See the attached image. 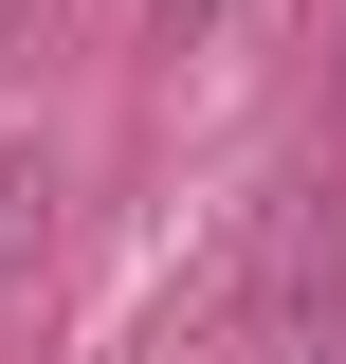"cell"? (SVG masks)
<instances>
[{"mask_svg":"<svg viewBox=\"0 0 346 364\" xmlns=\"http://www.w3.org/2000/svg\"><path fill=\"white\" fill-rule=\"evenodd\" d=\"M310 364H328V346H310Z\"/></svg>","mask_w":346,"mask_h":364,"instance_id":"7a4b0ae2","label":"cell"},{"mask_svg":"<svg viewBox=\"0 0 346 364\" xmlns=\"http://www.w3.org/2000/svg\"><path fill=\"white\" fill-rule=\"evenodd\" d=\"M182 18H219V0H164V37H182Z\"/></svg>","mask_w":346,"mask_h":364,"instance_id":"6da1fadb","label":"cell"}]
</instances>
